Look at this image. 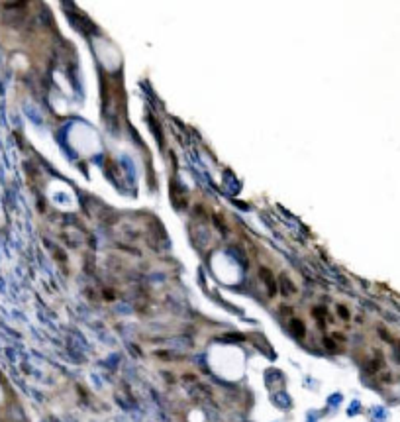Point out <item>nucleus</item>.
Returning a JSON list of instances; mask_svg holds the SVG:
<instances>
[{
	"label": "nucleus",
	"instance_id": "nucleus-1",
	"mask_svg": "<svg viewBox=\"0 0 400 422\" xmlns=\"http://www.w3.org/2000/svg\"><path fill=\"white\" fill-rule=\"evenodd\" d=\"M293 324H295V332H299V336H304V326H302V322L297 320V322H293Z\"/></svg>",
	"mask_w": 400,
	"mask_h": 422
}]
</instances>
